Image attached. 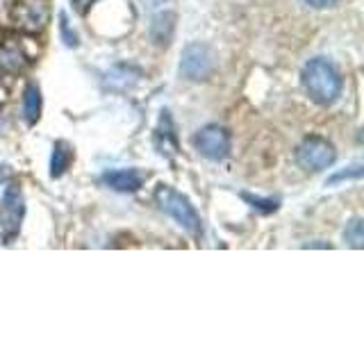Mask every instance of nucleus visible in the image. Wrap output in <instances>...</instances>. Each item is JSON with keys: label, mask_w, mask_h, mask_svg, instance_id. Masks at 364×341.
<instances>
[{"label": "nucleus", "mask_w": 364, "mask_h": 341, "mask_svg": "<svg viewBox=\"0 0 364 341\" xmlns=\"http://www.w3.org/2000/svg\"><path fill=\"white\" fill-rule=\"evenodd\" d=\"M360 178H362V164H350V166H346V170H339V173L330 175L326 180V185L333 187V185H337V182H341V180H360Z\"/></svg>", "instance_id": "f3484780"}, {"label": "nucleus", "mask_w": 364, "mask_h": 341, "mask_svg": "<svg viewBox=\"0 0 364 341\" xmlns=\"http://www.w3.org/2000/svg\"><path fill=\"white\" fill-rule=\"evenodd\" d=\"M173 30H176V14L173 11H164L159 14L153 26H151V39L155 45H168L173 39Z\"/></svg>", "instance_id": "ddd939ff"}, {"label": "nucleus", "mask_w": 364, "mask_h": 341, "mask_svg": "<svg viewBox=\"0 0 364 341\" xmlns=\"http://www.w3.org/2000/svg\"><path fill=\"white\" fill-rule=\"evenodd\" d=\"M303 87L316 105H333L341 96V75L337 66L326 57H314L303 66Z\"/></svg>", "instance_id": "f257e3e1"}, {"label": "nucleus", "mask_w": 364, "mask_h": 341, "mask_svg": "<svg viewBox=\"0 0 364 341\" xmlns=\"http://www.w3.org/2000/svg\"><path fill=\"white\" fill-rule=\"evenodd\" d=\"M155 146L159 155H164L168 159L178 153V136H176V128H173V121H171L168 112H162V117H159V125L155 130Z\"/></svg>", "instance_id": "9d476101"}, {"label": "nucleus", "mask_w": 364, "mask_h": 341, "mask_svg": "<svg viewBox=\"0 0 364 341\" xmlns=\"http://www.w3.org/2000/svg\"><path fill=\"white\" fill-rule=\"evenodd\" d=\"M50 0H14L9 7V21L26 34H39L50 23Z\"/></svg>", "instance_id": "7ed1b4c3"}, {"label": "nucleus", "mask_w": 364, "mask_h": 341, "mask_svg": "<svg viewBox=\"0 0 364 341\" xmlns=\"http://www.w3.org/2000/svg\"><path fill=\"white\" fill-rule=\"evenodd\" d=\"M41 107H43V100H41V89L39 85L30 82L23 91V119L30 125H37V121L41 119Z\"/></svg>", "instance_id": "f8f14e48"}, {"label": "nucleus", "mask_w": 364, "mask_h": 341, "mask_svg": "<svg viewBox=\"0 0 364 341\" xmlns=\"http://www.w3.org/2000/svg\"><path fill=\"white\" fill-rule=\"evenodd\" d=\"M153 198L157 202V207L164 214H168L191 239L203 237V219L185 193H180L178 189L168 187V185H157Z\"/></svg>", "instance_id": "f03ea898"}, {"label": "nucleus", "mask_w": 364, "mask_h": 341, "mask_svg": "<svg viewBox=\"0 0 364 341\" xmlns=\"http://www.w3.org/2000/svg\"><path fill=\"white\" fill-rule=\"evenodd\" d=\"M230 132L221 125H205L193 134V148L210 162H221L230 153Z\"/></svg>", "instance_id": "0eeeda50"}, {"label": "nucleus", "mask_w": 364, "mask_h": 341, "mask_svg": "<svg viewBox=\"0 0 364 341\" xmlns=\"http://www.w3.org/2000/svg\"><path fill=\"white\" fill-rule=\"evenodd\" d=\"M60 37H62L64 45H68V48H77V45H80L77 34L71 30V26H68V16H66V11H60Z\"/></svg>", "instance_id": "dca6fc26"}, {"label": "nucleus", "mask_w": 364, "mask_h": 341, "mask_svg": "<svg viewBox=\"0 0 364 341\" xmlns=\"http://www.w3.org/2000/svg\"><path fill=\"white\" fill-rule=\"evenodd\" d=\"M303 3L314 9H328V7H335L339 0H303Z\"/></svg>", "instance_id": "a211bd4d"}, {"label": "nucleus", "mask_w": 364, "mask_h": 341, "mask_svg": "<svg viewBox=\"0 0 364 341\" xmlns=\"http://www.w3.org/2000/svg\"><path fill=\"white\" fill-rule=\"evenodd\" d=\"M344 242H346L350 248H362V246H364L362 219H353L350 223H346V230H344Z\"/></svg>", "instance_id": "2eb2a0df"}, {"label": "nucleus", "mask_w": 364, "mask_h": 341, "mask_svg": "<svg viewBox=\"0 0 364 341\" xmlns=\"http://www.w3.org/2000/svg\"><path fill=\"white\" fill-rule=\"evenodd\" d=\"M23 216H26V196L18 182H9L0 200V232L5 244H11L21 232Z\"/></svg>", "instance_id": "20e7f679"}, {"label": "nucleus", "mask_w": 364, "mask_h": 341, "mask_svg": "<svg viewBox=\"0 0 364 341\" xmlns=\"http://www.w3.org/2000/svg\"><path fill=\"white\" fill-rule=\"evenodd\" d=\"M153 3H155V5H162V3H166V0H153Z\"/></svg>", "instance_id": "412c9836"}, {"label": "nucleus", "mask_w": 364, "mask_h": 341, "mask_svg": "<svg viewBox=\"0 0 364 341\" xmlns=\"http://www.w3.org/2000/svg\"><path fill=\"white\" fill-rule=\"evenodd\" d=\"M96 3V0H73V5H75V11H77V14H87V11H89V7L91 5H94Z\"/></svg>", "instance_id": "6ab92c4d"}, {"label": "nucleus", "mask_w": 364, "mask_h": 341, "mask_svg": "<svg viewBox=\"0 0 364 341\" xmlns=\"http://www.w3.org/2000/svg\"><path fill=\"white\" fill-rule=\"evenodd\" d=\"M73 159H75L73 146L68 144L66 139H57L53 144V155H50V178L53 180L62 178L68 170V166L73 164Z\"/></svg>", "instance_id": "9b49d317"}, {"label": "nucleus", "mask_w": 364, "mask_h": 341, "mask_svg": "<svg viewBox=\"0 0 364 341\" xmlns=\"http://www.w3.org/2000/svg\"><path fill=\"white\" fill-rule=\"evenodd\" d=\"M30 55L23 48L18 39H5L0 43V73L18 75L30 66Z\"/></svg>", "instance_id": "6e6552de"}, {"label": "nucleus", "mask_w": 364, "mask_h": 341, "mask_svg": "<svg viewBox=\"0 0 364 341\" xmlns=\"http://www.w3.org/2000/svg\"><path fill=\"white\" fill-rule=\"evenodd\" d=\"M214 73V55L205 43H189L180 55V75L189 82H205Z\"/></svg>", "instance_id": "423d86ee"}, {"label": "nucleus", "mask_w": 364, "mask_h": 341, "mask_svg": "<svg viewBox=\"0 0 364 341\" xmlns=\"http://www.w3.org/2000/svg\"><path fill=\"white\" fill-rule=\"evenodd\" d=\"M335 159H337L335 146L328 139H323V136H307L296 148V164L303 170H310V173H318V170L330 168L335 164Z\"/></svg>", "instance_id": "39448f33"}, {"label": "nucleus", "mask_w": 364, "mask_h": 341, "mask_svg": "<svg viewBox=\"0 0 364 341\" xmlns=\"http://www.w3.org/2000/svg\"><path fill=\"white\" fill-rule=\"evenodd\" d=\"M242 198L248 202V207H253L255 212L259 214H271V212H276L278 210V200H273V198H262V196H253V193H242Z\"/></svg>", "instance_id": "4468645a"}, {"label": "nucleus", "mask_w": 364, "mask_h": 341, "mask_svg": "<svg viewBox=\"0 0 364 341\" xmlns=\"http://www.w3.org/2000/svg\"><path fill=\"white\" fill-rule=\"evenodd\" d=\"M146 175L139 168H109L100 175V182L105 187L121 191V193H134L144 187Z\"/></svg>", "instance_id": "1a4fd4ad"}, {"label": "nucleus", "mask_w": 364, "mask_h": 341, "mask_svg": "<svg viewBox=\"0 0 364 341\" xmlns=\"http://www.w3.org/2000/svg\"><path fill=\"white\" fill-rule=\"evenodd\" d=\"M7 180V166L0 162V182H5Z\"/></svg>", "instance_id": "aec40b11"}]
</instances>
